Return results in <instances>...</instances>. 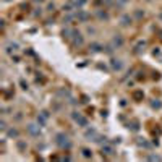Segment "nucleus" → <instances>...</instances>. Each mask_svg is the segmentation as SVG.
<instances>
[{
  "instance_id": "1",
  "label": "nucleus",
  "mask_w": 162,
  "mask_h": 162,
  "mask_svg": "<svg viewBox=\"0 0 162 162\" xmlns=\"http://www.w3.org/2000/svg\"><path fill=\"white\" fill-rule=\"evenodd\" d=\"M86 5V0H71V2L65 3L63 5V10L65 12H73V10H79Z\"/></svg>"
},
{
  "instance_id": "2",
  "label": "nucleus",
  "mask_w": 162,
  "mask_h": 162,
  "mask_svg": "<svg viewBox=\"0 0 162 162\" xmlns=\"http://www.w3.org/2000/svg\"><path fill=\"white\" fill-rule=\"evenodd\" d=\"M55 143H57V146L62 147V149H70V146H71V141L68 140L66 135H63V133H59V135H57Z\"/></svg>"
},
{
  "instance_id": "3",
  "label": "nucleus",
  "mask_w": 162,
  "mask_h": 162,
  "mask_svg": "<svg viewBox=\"0 0 162 162\" xmlns=\"http://www.w3.org/2000/svg\"><path fill=\"white\" fill-rule=\"evenodd\" d=\"M75 18L78 21H88L89 20V13L84 12L83 8H79V10H76V13H75Z\"/></svg>"
},
{
  "instance_id": "4",
  "label": "nucleus",
  "mask_w": 162,
  "mask_h": 162,
  "mask_svg": "<svg viewBox=\"0 0 162 162\" xmlns=\"http://www.w3.org/2000/svg\"><path fill=\"white\" fill-rule=\"evenodd\" d=\"M73 120L78 123V125H81V127H86L88 125V120L81 115V113H78V112H73Z\"/></svg>"
},
{
  "instance_id": "5",
  "label": "nucleus",
  "mask_w": 162,
  "mask_h": 162,
  "mask_svg": "<svg viewBox=\"0 0 162 162\" xmlns=\"http://www.w3.org/2000/svg\"><path fill=\"white\" fill-rule=\"evenodd\" d=\"M71 42H73V46H81L83 44V36H81L78 31H75L73 36H71Z\"/></svg>"
},
{
  "instance_id": "6",
  "label": "nucleus",
  "mask_w": 162,
  "mask_h": 162,
  "mask_svg": "<svg viewBox=\"0 0 162 162\" xmlns=\"http://www.w3.org/2000/svg\"><path fill=\"white\" fill-rule=\"evenodd\" d=\"M28 131H29L32 136H39V133H41V128L37 127L36 123H31V125H28Z\"/></svg>"
},
{
  "instance_id": "7",
  "label": "nucleus",
  "mask_w": 162,
  "mask_h": 162,
  "mask_svg": "<svg viewBox=\"0 0 162 162\" xmlns=\"http://www.w3.org/2000/svg\"><path fill=\"white\" fill-rule=\"evenodd\" d=\"M106 154V156H113L115 154V149H113V146L110 144H104L102 146V156Z\"/></svg>"
},
{
  "instance_id": "8",
  "label": "nucleus",
  "mask_w": 162,
  "mask_h": 162,
  "mask_svg": "<svg viewBox=\"0 0 162 162\" xmlns=\"http://www.w3.org/2000/svg\"><path fill=\"white\" fill-rule=\"evenodd\" d=\"M112 46H113V47H122V46H123V37H122V36H115V37L112 39Z\"/></svg>"
},
{
  "instance_id": "9",
  "label": "nucleus",
  "mask_w": 162,
  "mask_h": 162,
  "mask_svg": "<svg viewBox=\"0 0 162 162\" xmlns=\"http://www.w3.org/2000/svg\"><path fill=\"white\" fill-rule=\"evenodd\" d=\"M47 118H49V113H47V112H42L41 115L37 117V123H39V125H46Z\"/></svg>"
},
{
  "instance_id": "10",
  "label": "nucleus",
  "mask_w": 162,
  "mask_h": 162,
  "mask_svg": "<svg viewBox=\"0 0 162 162\" xmlns=\"http://www.w3.org/2000/svg\"><path fill=\"white\" fill-rule=\"evenodd\" d=\"M18 50V44L16 42H10V44H7V54H13V52Z\"/></svg>"
},
{
  "instance_id": "11",
  "label": "nucleus",
  "mask_w": 162,
  "mask_h": 162,
  "mask_svg": "<svg viewBox=\"0 0 162 162\" xmlns=\"http://www.w3.org/2000/svg\"><path fill=\"white\" fill-rule=\"evenodd\" d=\"M110 66H112V70H122V62L113 59V60L110 62Z\"/></svg>"
},
{
  "instance_id": "12",
  "label": "nucleus",
  "mask_w": 162,
  "mask_h": 162,
  "mask_svg": "<svg viewBox=\"0 0 162 162\" xmlns=\"http://www.w3.org/2000/svg\"><path fill=\"white\" fill-rule=\"evenodd\" d=\"M73 29H70V28H65V29H63V37H65V39H71V36H73Z\"/></svg>"
},
{
  "instance_id": "13",
  "label": "nucleus",
  "mask_w": 162,
  "mask_h": 162,
  "mask_svg": "<svg viewBox=\"0 0 162 162\" xmlns=\"http://www.w3.org/2000/svg\"><path fill=\"white\" fill-rule=\"evenodd\" d=\"M81 152H83V157H86V159H89V157H93V152L88 149V147H83L81 149Z\"/></svg>"
},
{
  "instance_id": "14",
  "label": "nucleus",
  "mask_w": 162,
  "mask_h": 162,
  "mask_svg": "<svg viewBox=\"0 0 162 162\" xmlns=\"http://www.w3.org/2000/svg\"><path fill=\"white\" fill-rule=\"evenodd\" d=\"M131 23V18L128 16V15H125V16H122V26H128Z\"/></svg>"
},
{
  "instance_id": "15",
  "label": "nucleus",
  "mask_w": 162,
  "mask_h": 162,
  "mask_svg": "<svg viewBox=\"0 0 162 162\" xmlns=\"http://www.w3.org/2000/svg\"><path fill=\"white\" fill-rule=\"evenodd\" d=\"M128 128H131L133 131H138V128H140V127H138V122H131L130 125H128Z\"/></svg>"
},
{
  "instance_id": "16",
  "label": "nucleus",
  "mask_w": 162,
  "mask_h": 162,
  "mask_svg": "<svg viewBox=\"0 0 162 162\" xmlns=\"http://www.w3.org/2000/svg\"><path fill=\"white\" fill-rule=\"evenodd\" d=\"M146 46V42L144 41H141V42H138V46H136V52H141L143 50V47Z\"/></svg>"
},
{
  "instance_id": "17",
  "label": "nucleus",
  "mask_w": 162,
  "mask_h": 162,
  "mask_svg": "<svg viewBox=\"0 0 162 162\" xmlns=\"http://www.w3.org/2000/svg\"><path fill=\"white\" fill-rule=\"evenodd\" d=\"M147 159H149V160H162V157L160 156H154V154H152V156H147Z\"/></svg>"
},
{
  "instance_id": "18",
  "label": "nucleus",
  "mask_w": 162,
  "mask_h": 162,
  "mask_svg": "<svg viewBox=\"0 0 162 162\" xmlns=\"http://www.w3.org/2000/svg\"><path fill=\"white\" fill-rule=\"evenodd\" d=\"M97 135V133H96V130H93V128H91V130H88L86 131V136L88 138H91V136H96Z\"/></svg>"
},
{
  "instance_id": "19",
  "label": "nucleus",
  "mask_w": 162,
  "mask_h": 162,
  "mask_svg": "<svg viewBox=\"0 0 162 162\" xmlns=\"http://www.w3.org/2000/svg\"><path fill=\"white\" fill-rule=\"evenodd\" d=\"M91 50L93 52H99V50H101V46H99V44H93L91 46Z\"/></svg>"
},
{
  "instance_id": "20",
  "label": "nucleus",
  "mask_w": 162,
  "mask_h": 162,
  "mask_svg": "<svg viewBox=\"0 0 162 162\" xmlns=\"http://www.w3.org/2000/svg\"><path fill=\"white\" fill-rule=\"evenodd\" d=\"M8 135H10V136H15V138H16V136H18V131H16V130H13V128H12V130L8 131Z\"/></svg>"
},
{
  "instance_id": "21",
  "label": "nucleus",
  "mask_w": 162,
  "mask_h": 162,
  "mask_svg": "<svg viewBox=\"0 0 162 162\" xmlns=\"http://www.w3.org/2000/svg\"><path fill=\"white\" fill-rule=\"evenodd\" d=\"M97 15H99V18H104V20H107V18H109V15H107V13H102V12H99Z\"/></svg>"
},
{
  "instance_id": "22",
  "label": "nucleus",
  "mask_w": 162,
  "mask_h": 162,
  "mask_svg": "<svg viewBox=\"0 0 162 162\" xmlns=\"http://www.w3.org/2000/svg\"><path fill=\"white\" fill-rule=\"evenodd\" d=\"M152 107H156V109H159V107H160V102H152Z\"/></svg>"
},
{
  "instance_id": "23",
  "label": "nucleus",
  "mask_w": 162,
  "mask_h": 162,
  "mask_svg": "<svg viewBox=\"0 0 162 162\" xmlns=\"http://www.w3.org/2000/svg\"><path fill=\"white\" fill-rule=\"evenodd\" d=\"M32 2H39L41 3V2H44V0H32Z\"/></svg>"
},
{
  "instance_id": "24",
  "label": "nucleus",
  "mask_w": 162,
  "mask_h": 162,
  "mask_svg": "<svg viewBox=\"0 0 162 162\" xmlns=\"http://www.w3.org/2000/svg\"><path fill=\"white\" fill-rule=\"evenodd\" d=\"M3 2H12V0H3Z\"/></svg>"
},
{
  "instance_id": "25",
  "label": "nucleus",
  "mask_w": 162,
  "mask_h": 162,
  "mask_svg": "<svg viewBox=\"0 0 162 162\" xmlns=\"http://www.w3.org/2000/svg\"><path fill=\"white\" fill-rule=\"evenodd\" d=\"M160 18H162V13H160Z\"/></svg>"
},
{
  "instance_id": "26",
  "label": "nucleus",
  "mask_w": 162,
  "mask_h": 162,
  "mask_svg": "<svg viewBox=\"0 0 162 162\" xmlns=\"http://www.w3.org/2000/svg\"><path fill=\"white\" fill-rule=\"evenodd\" d=\"M147 2H151V0H147Z\"/></svg>"
}]
</instances>
